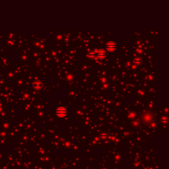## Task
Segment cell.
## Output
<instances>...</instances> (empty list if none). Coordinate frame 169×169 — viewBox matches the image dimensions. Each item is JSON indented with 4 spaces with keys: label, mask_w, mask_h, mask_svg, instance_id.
<instances>
[{
    "label": "cell",
    "mask_w": 169,
    "mask_h": 169,
    "mask_svg": "<svg viewBox=\"0 0 169 169\" xmlns=\"http://www.w3.org/2000/svg\"><path fill=\"white\" fill-rule=\"evenodd\" d=\"M67 111L66 108L63 107V106L58 108L56 110V114L59 118L65 117L67 115Z\"/></svg>",
    "instance_id": "cell-1"
},
{
    "label": "cell",
    "mask_w": 169,
    "mask_h": 169,
    "mask_svg": "<svg viewBox=\"0 0 169 169\" xmlns=\"http://www.w3.org/2000/svg\"><path fill=\"white\" fill-rule=\"evenodd\" d=\"M106 48L108 51L112 52L116 48V44L115 42H114L112 41L108 42L106 44Z\"/></svg>",
    "instance_id": "cell-2"
},
{
    "label": "cell",
    "mask_w": 169,
    "mask_h": 169,
    "mask_svg": "<svg viewBox=\"0 0 169 169\" xmlns=\"http://www.w3.org/2000/svg\"><path fill=\"white\" fill-rule=\"evenodd\" d=\"M106 52L105 50H103V49H100V50H99L97 52V56L98 58H99V59H104L106 57Z\"/></svg>",
    "instance_id": "cell-3"
},
{
    "label": "cell",
    "mask_w": 169,
    "mask_h": 169,
    "mask_svg": "<svg viewBox=\"0 0 169 169\" xmlns=\"http://www.w3.org/2000/svg\"><path fill=\"white\" fill-rule=\"evenodd\" d=\"M42 83L40 81L34 83V87L36 89H39L42 88Z\"/></svg>",
    "instance_id": "cell-4"
},
{
    "label": "cell",
    "mask_w": 169,
    "mask_h": 169,
    "mask_svg": "<svg viewBox=\"0 0 169 169\" xmlns=\"http://www.w3.org/2000/svg\"><path fill=\"white\" fill-rule=\"evenodd\" d=\"M141 62H142V59H141L140 58H139V57L136 58L134 59V63H135V64L139 65V64H141Z\"/></svg>",
    "instance_id": "cell-5"
},
{
    "label": "cell",
    "mask_w": 169,
    "mask_h": 169,
    "mask_svg": "<svg viewBox=\"0 0 169 169\" xmlns=\"http://www.w3.org/2000/svg\"><path fill=\"white\" fill-rule=\"evenodd\" d=\"M161 122H164V123H166V122H168V118H167V117H165V116L162 117L161 119Z\"/></svg>",
    "instance_id": "cell-6"
},
{
    "label": "cell",
    "mask_w": 169,
    "mask_h": 169,
    "mask_svg": "<svg viewBox=\"0 0 169 169\" xmlns=\"http://www.w3.org/2000/svg\"><path fill=\"white\" fill-rule=\"evenodd\" d=\"M94 56H95V54H92V53H90L89 56H91V58H93V57H94Z\"/></svg>",
    "instance_id": "cell-7"
}]
</instances>
